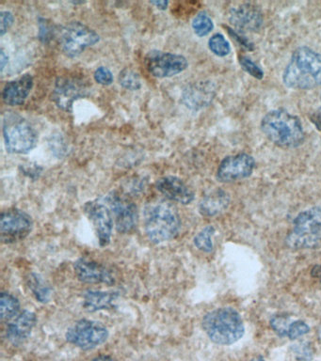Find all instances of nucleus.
Segmentation results:
<instances>
[{"mask_svg":"<svg viewBox=\"0 0 321 361\" xmlns=\"http://www.w3.org/2000/svg\"><path fill=\"white\" fill-rule=\"evenodd\" d=\"M250 361H265V360L262 355H256V357H253Z\"/></svg>","mask_w":321,"mask_h":361,"instance_id":"obj_40","label":"nucleus"},{"mask_svg":"<svg viewBox=\"0 0 321 361\" xmlns=\"http://www.w3.org/2000/svg\"><path fill=\"white\" fill-rule=\"evenodd\" d=\"M229 21L239 31H258L263 25V16L255 6L245 3L231 8Z\"/></svg>","mask_w":321,"mask_h":361,"instance_id":"obj_17","label":"nucleus"},{"mask_svg":"<svg viewBox=\"0 0 321 361\" xmlns=\"http://www.w3.org/2000/svg\"><path fill=\"white\" fill-rule=\"evenodd\" d=\"M66 338L73 345L88 351L108 340L109 330L99 322L83 319L67 329Z\"/></svg>","mask_w":321,"mask_h":361,"instance_id":"obj_7","label":"nucleus"},{"mask_svg":"<svg viewBox=\"0 0 321 361\" xmlns=\"http://www.w3.org/2000/svg\"><path fill=\"white\" fill-rule=\"evenodd\" d=\"M99 39V35L83 23L71 22L61 30L60 42L64 54L75 58L86 48L97 44Z\"/></svg>","mask_w":321,"mask_h":361,"instance_id":"obj_8","label":"nucleus"},{"mask_svg":"<svg viewBox=\"0 0 321 361\" xmlns=\"http://www.w3.org/2000/svg\"><path fill=\"white\" fill-rule=\"evenodd\" d=\"M261 130L267 140L283 149L297 148L305 137L300 118L284 109L267 112L262 118Z\"/></svg>","mask_w":321,"mask_h":361,"instance_id":"obj_3","label":"nucleus"},{"mask_svg":"<svg viewBox=\"0 0 321 361\" xmlns=\"http://www.w3.org/2000/svg\"><path fill=\"white\" fill-rule=\"evenodd\" d=\"M255 161L250 154H242L225 157L219 164L217 179L222 183H232L246 179L253 174Z\"/></svg>","mask_w":321,"mask_h":361,"instance_id":"obj_12","label":"nucleus"},{"mask_svg":"<svg viewBox=\"0 0 321 361\" xmlns=\"http://www.w3.org/2000/svg\"><path fill=\"white\" fill-rule=\"evenodd\" d=\"M143 224L149 241L159 245L176 238L182 223L177 208L170 200L156 199L146 204Z\"/></svg>","mask_w":321,"mask_h":361,"instance_id":"obj_1","label":"nucleus"},{"mask_svg":"<svg viewBox=\"0 0 321 361\" xmlns=\"http://www.w3.org/2000/svg\"><path fill=\"white\" fill-rule=\"evenodd\" d=\"M152 5L156 6L157 8H160V10H165L167 8L169 2L168 1H153L151 2Z\"/></svg>","mask_w":321,"mask_h":361,"instance_id":"obj_37","label":"nucleus"},{"mask_svg":"<svg viewBox=\"0 0 321 361\" xmlns=\"http://www.w3.org/2000/svg\"><path fill=\"white\" fill-rule=\"evenodd\" d=\"M214 233H215V228L213 226H207L194 237V245L202 252H211L214 247L212 241Z\"/></svg>","mask_w":321,"mask_h":361,"instance_id":"obj_25","label":"nucleus"},{"mask_svg":"<svg viewBox=\"0 0 321 361\" xmlns=\"http://www.w3.org/2000/svg\"><path fill=\"white\" fill-rule=\"evenodd\" d=\"M210 50L212 51L216 56H225L229 55L231 47L229 42L224 38L222 34L217 33L210 39L208 42Z\"/></svg>","mask_w":321,"mask_h":361,"instance_id":"obj_28","label":"nucleus"},{"mask_svg":"<svg viewBox=\"0 0 321 361\" xmlns=\"http://www.w3.org/2000/svg\"><path fill=\"white\" fill-rule=\"evenodd\" d=\"M33 87V78L30 75H24L5 85L2 92L4 103L9 106H20L26 101Z\"/></svg>","mask_w":321,"mask_h":361,"instance_id":"obj_20","label":"nucleus"},{"mask_svg":"<svg viewBox=\"0 0 321 361\" xmlns=\"http://www.w3.org/2000/svg\"><path fill=\"white\" fill-rule=\"evenodd\" d=\"M157 190L166 199L187 205L193 202L194 193L181 179L174 176L159 178L156 182Z\"/></svg>","mask_w":321,"mask_h":361,"instance_id":"obj_18","label":"nucleus"},{"mask_svg":"<svg viewBox=\"0 0 321 361\" xmlns=\"http://www.w3.org/2000/svg\"><path fill=\"white\" fill-rule=\"evenodd\" d=\"M32 217L18 209H11L0 217V238L5 244L22 241L32 230Z\"/></svg>","mask_w":321,"mask_h":361,"instance_id":"obj_10","label":"nucleus"},{"mask_svg":"<svg viewBox=\"0 0 321 361\" xmlns=\"http://www.w3.org/2000/svg\"><path fill=\"white\" fill-rule=\"evenodd\" d=\"M118 298V293L87 290L83 295V307L89 312L111 310L115 307Z\"/></svg>","mask_w":321,"mask_h":361,"instance_id":"obj_21","label":"nucleus"},{"mask_svg":"<svg viewBox=\"0 0 321 361\" xmlns=\"http://www.w3.org/2000/svg\"><path fill=\"white\" fill-rule=\"evenodd\" d=\"M91 361H116L114 357H109V355H99V357L94 358Z\"/></svg>","mask_w":321,"mask_h":361,"instance_id":"obj_39","label":"nucleus"},{"mask_svg":"<svg viewBox=\"0 0 321 361\" xmlns=\"http://www.w3.org/2000/svg\"><path fill=\"white\" fill-rule=\"evenodd\" d=\"M20 312L18 299L9 293H2L0 296V318L1 321L15 319Z\"/></svg>","mask_w":321,"mask_h":361,"instance_id":"obj_24","label":"nucleus"},{"mask_svg":"<svg viewBox=\"0 0 321 361\" xmlns=\"http://www.w3.org/2000/svg\"><path fill=\"white\" fill-rule=\"evenodd\" d=\"M107 202L111 209L118 233H133L139 224V213L136 204L128 196L119 192L109 194Z\"/></svg>","mask_w":321,"mask_h":361,"instance_id":"obj_9","label":"nucleus"},{"mask_svg":"<svg viewBox=\"0 0 321 361\" xmlns=\"http://www.w3.org/2000/svg\"><path fill=\"white\" fill-rule=\"evenodd\" d=\"M145 65L155 78H171L187 69L188 61L185 56L162 51H150L145 56Z\"/></svg>","mask_w":321,"mask_h":361,"instance_id":"obj_11","label":"nucleus"},{"mask_svg":"<svg viewBox=\"0 0 321 361\" xmlns=\"http://www.w3.org/2000/svg\"><path fill=\"white\" fill-rule=\"evenodd\" d=\"M119 82L125 89L129 90H138L142 87L139 73L129 68H126L120 73Z\"/></svg>","mask_w":321,"mask_h":361,"instance_id":"obj_27","label":"nucleus"},{"mask_svg":"<svg viewBox=\"0 0 321 361\" xmlns=\"http://www.w3.org/2000/svg\"><path fill=\"white\" fill-rule=\"evenodd\" d=\"M308 324L303 321H293L290 326L289 335L287 338L289 340H296V338L301 337V336L307 334L309 332Z\"/></svg>","mask_w":321,"mask_h":361,"instance_id":"obj_32","label":"nucleus"},{"mask_svg":"<svg viewBox=\"0 0 321 361\" xmlns=\"http://www.w3.org/2000/svg\"><path fill=\"white\" fill-rule=\"evenodd\" d=\"M194 32L200 37L207 36L212 31L214 24L212 19L207 13H200L194 17L193 21Z\"/></svg>","mask_w":321,"mask_h":361,"instance_id":"obj_26","label":"nucleus"},{"mask_svg":"<svg viewBox=\"0 0 321 361\" xmlns=\"http://www.w3.org/2000/svg\"><path fill=\"white\" fill-rule=\"evenodd\" d=\"M227 30L230 35L232 36L234 39L238 42V44L241 45V47L246 48L248 50L253 49V44L252 42H250L249 39H245L244 37L241 35V34L236 32V31L231 30V28H227Z\"/></svg>","mask_w":321,"mask_h":361,"instance_id":"obj_35","label":"nucleus"},{"mask_svg":"<svg viewBox=\"0 0 321 361\" xmlns=\"http://www.w3.org/2000/svg\"><path fill=\"white\" fill-rule=\"evenodd\" d=\"M4 137L8 151L13 154H28L35 148L38 135L29 121L13 112L4 116Z\"/></svg>","mask_w":321,"mask_h":361,"instance_id":"obj_6","label":"nucleus"},{"mask_svg":"<svg viewBox=\"0 0 321 361\" xmlns=\"http://www.w3.org/2000/svg\"><path fill=\"white\" fill-rule=\"evenodd\" d=\"M292 352L296 358L301 361L311 360L313 355H314V350H313L311 344L306 341H301V343L293 345Z\"/></svg>","mask_w":321,"mask_h":361,"instance_id":"obj_30","label":"nucleus"},{"mask_svg":"<svg viewBox=\"0 0 321 361\" xmlns=\"http://www.w3.org/2000/svg\"><path fill=\"white\" fill-rule=\"evenodd\" d=\"M205 334L219 345H230L244 335L243 321L233 307H219L205 315L202 322Z\"/></svg>","mask_w":321,"mask_h":361,"instance_id":"obj_4","label":"nucleus"},{"mask_svg":"<svg viewBox=\"0 0 321 361\" xmlns=\"http://www.w3.org/2000/svg\"><path fill=\"white\" fill-rule=\"evenodd\" d=\"M318 338H320V341L321 343V329H320V331H318Z\"/></svg>","mask_w":321,"mask_h":361,"instance_id":"obj_41","label":"nucleus"},{"mask_svg":"<svg viewBox=\"0 0 321 361\" xmlns=\"http://www.w3.org/2000/svg\"><path fill=\"white\" fill-rule=\"evenodd\" d=\"M239 63H241V67L243 68L247 73H249L250 75L253 76V78L258 79L264 78L263 70H262L255 62H253L252 59L248 58V56H239Z\"/></svg>","mask_w":321,"mask_h":361,"instance_id":"obj_31","label":"nucleus"},{"mask_svg":"<svg viewBox=\"0 0 321 361\" xmlns=\"http://www.w3.org/2000/svg\"><path fill=\"white\" fill-rule=\"evenodd\" d=\"M292 250H309L321 244V207L301 212L286 239Z\"/></svg>","mask_w":321,"mask_h":361,"instance_id":"obj_5","label":"nucleus"},{"mask_svg":"<svg viewBox=\"0 0 321 361\" xmlns=\"http://www.w3.org/2000/svg\"><path fill=\"white\" fill-rule=\"evenodd\" d=\"M84 212L94 226L98 243L101 247H107L111 243L114 225L111 209L108 205L94 200L84 205Z\"/></svg>","mask_w":321,"mask_h":361,"instance_id":"obj_13","label":"nucleus"},{"mask_svg":"<svg viewBox=\"0 0 321 361\" xmlns=\"http://www.w3.org/2000/svg\"><path fill=\"white\" fill-rule=\"evenodd\" d=\"M88 94V87L80 79L61 76L56 81L53 100L61 109L71 111L73 103Z\"/></svg>","mask_w":321,"mask_h":361,"instance_id":"obj_14","label":"nucleus"},{"mask_svg":"<svg viewBox=\"0 0 321 361\" xmlns=\"http://www.w3.org/2000/svg\"><path fill=\"white\" fill-rule=\"evenodd\" d=\"M283 81L292 90L321 86V54L307 47L297 48L284 71Z\"/></svg>","mask_w":321,"mask_h":361,"instance_id":"obj_2","label":"nucleus"},{"mask_svg":"<svg viewBox=\"0 0 321 361\" xmlns=\"http://www.w3.org/2000/svg\"><path fill=\"white\" fill-rule=\"evenodd\" d=\"M216 96V85L202 80L188 85L183 90L182 102L190 109L199 110L210 106Z\"/></svg>","mask_w":321,"mask_h":361,"instance_id":"obj_15","label":"nucleus"},{"mask_svg":"<svg viewBox=\"0 0 321 361\" xmlns=\"http://www.w3.org/2000/svg\"><path fill=\"white\" fill-rule=\"evenodd\" d=\"M37 316L30 310L19 313L7 326L6 337L13 345L19 346L30 338L35 324Z\"/></svg>","mask_w":321,"mask_h":361,"instance_id":"obj_19","label":"nucleus"},{"mask_svg":"<svg viewBox=\"0 0 321 361\" xmlns=\"http://www.w3.org/2000/svg\"><path fill=\"white\" fill-rule=\"evenodd\" d=\"M13 16L10 11H1L0 13V35L4 36L8 30L12 27Z\"/></svg>","mask_w":321,"mask_h":361,"instance_id":"obj_34","label":"nucleus"},{"mask_svg":"<svg viewBox=\"0 0 321 361\" xmlns=\"http://www.w3.org/2000/svg\"><path fill=\"white\" fill-rule=\"evenodd\" d=\"M311 275L315 278H321V264L315 265L313 268Z\"/></svg>","mask_w":321,"mask_h":361,"instance_id":"obj_38","label":"nucleus"},{"mask_svg":"<svg viewBox=\"0 0 321 361\" xmlns=\"http://www.w3.org/2000/svg\"><path fill=\"white\" fill-rule=\"evenodd\" d=\"M320 103H321V95H320Z\"/></svg>","mask_w":321,"mask_h":361,"instance_id":"obj_42","label":"nucleus"},{"mask_svg":"<svg viewBox=\"0 0 321 361\" xmlns=\"http://www.w3.org/2000/svg\"><path fill=\"white\" fill-rule=\"evenodd\" d=\"M27 283L36 300L41 303H47L52 298V289L37 274H30Z\"/></svg>","mask_w":321,"mask_h":361,"instance_id":"obj_23","label":"nucleus"},{"mask_svg":"<svg viewBox=\"0 0 321 361\" xmlns=\"http://www.w3.org/2000/svg\"><path fill=\"white\" fill-rule=\"evenodd\" d=\"M75 275L84 283L114 285L115 278L105 265L88 259H80L74 264Z\"/></svg>","mask_w":321,"mask_h":361,"instance_id":"obj_16","label":"nucleus"},{"mask_svg":"<svg viewBox=\"0 0 321 361\" xmlns=\"http://www.w3.org/2000/svg\"><path fill=\"white\" fill-rule=\"evenodd\" d=\"M0 59H1V72H4L5 66H6V63L8 61V56L5 55L4 49H1V51H0Z\"/></svg>","mask_w":321,"mask_h":361,"instance_id":"obj_36","label":"nucleus"},{"mask_svg":"<svg viewBox=\"0 0 321 361\" xmlns=\"http://www.w3.org/2000/svg\"><path fill=\"white\" fill-rule=\"evenodd\" d=\"M229 204V195L222 189H217L202 200L200 202L199 211L204 216H216L226 210Z\"/></svg>","mask_w":321,"mask_h":361,"instance_id":"obj_22","label":"nucleus"},{"mask_svg":"<svg viewBox=\"0 0 321 361\" xmlns=\"http://www.w3.org/2000/svg\"><path fill=\"white\" fill-rule=\"evenodd\" d=\"M292 322L291 319L287 316L277 315L270 320V326L274 330L276 334L281 338H287Z\"/></svg>","mask_w":321,"mask_h":361,"instance_id":"obj_29","label":"nucleus"},{"mask_svg":"<svg viewBox=\"0 0 321 361\" xmlns=\"http://www.w3.org/2000/svg\"><path fill=\"white\" fill-rule=\"evenodd\" d=\"M95 79L97 83L108 86L114 82V75L108 68L99 67L95 72Z\"/></svg>","mask_w":321,"mask_h":361,"instance_id":"obj_33","label":"nucleus"}]
</instances>
